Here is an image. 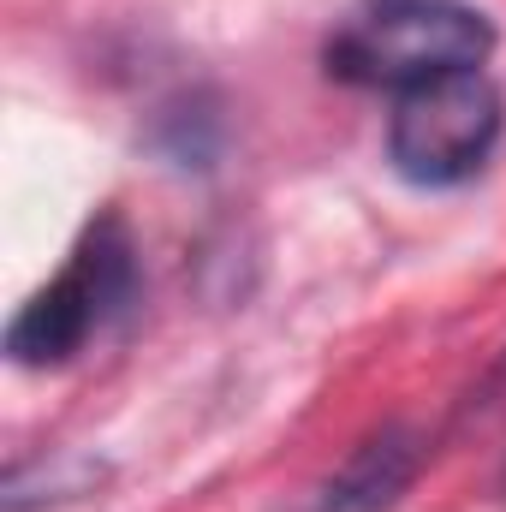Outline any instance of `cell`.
Listing matches in <instances>:
<instances>
[{"instance_id":"6da1fadb","label":"cell","mask_w":506,"mask_h":512,"mask_svg":"<svg viewBox=\"0 0 506 512\" xmlns=\"http://www.w3.org/2000/svg\"><path fill=\"white\" fill-rule=\"evenodd\" d=\"M495 48V24L459 0H370L358 6L334 42L328 72L364 90H417L447 72L483 66Z\"/></svg>"},{"instance_id":"7a4b0ae2","label":"cell","mask_w":506,"mask_h":512,"mask_svg":"<svg viewBox=\"0 0 506 512\" xmlns=\"http://www.w3.org/2000/svg\"><path fill=\"white\" fill-rule=\"evenodd\" d=\"M131 292H137V245L120 215H102L84 227L72 262L12 316V328H6L12 364L48 370V364L78 358L131 304Z\"/></svg>"},{"instance_id":"3957f363","label":"cell","mask_w":506,"mask_h":512,"mask_svg":"<svg viewBox=\"0 0 506 512\" xmlns=\"http://www.w3.org/2000/svg\"><path fill=\"white\" fill-rule=\"evenodd\" d=\"M501 126H506V102L483 78V66L447 72V78H429V84H417L393 102L387 161H393L399 179L447 191V185H465V179L483 173V161L501 143Z\"/></svg>"},{"instance_id":"277c9868","label":"cell","mask_w":506,"mask_h":512,"mask_svg":"<svg viewBox=\"0 0 506 512\" xmlns=\"http://www.w3.org/2000/svg\"><path fill=\"white\" fill-rule=\"evenodd\" d=\"M417 465H423L417 435L393 423V429L370 435V441H364L334 477H328V489H322L316 512H387L405 489H411Z\"/></svg>"},{"instance_id":"5b68a950","label":"cell","mask_w":506,"mask_h":512,"mask_svg":"<svg viewBox=\"0 0 506 512\" xmlns=\"http://www.w3.org/2000/svg\"><path fill=\"white\" fill-rule=\"evenodd\" d=\"M501 399H506V352H501V364H495V376H489V387H483V399H471V405L489 411V405H501Z\"/></svg>"},{"instance_id":"8992f818","label":"cell","mask_w":506,"mask_h":512,"mask_svg":"<svg viewBox=\"0 0 506 512\" xmlns=\"http://www.w3.org/2000/svg\"><path fill=\"white\" fill-rule=\"evenodd\" d=\"M501 489H506V471H501Z\"/></svg>"}]
</instances>
